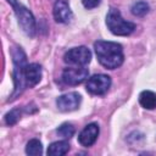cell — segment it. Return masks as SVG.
Here are the masks:
<instances>
[{"instance_id": "6da1fadb", "label": "cell", "mask_w": 156, "mask_h": 156, "mask_svg": "<svg viewBox=\"0 0 156 156\" xmlns=\"http://www.w3.org/2000/svg\"><path fill=\"white\" fill-rule=\"evenodd\" d=\"M94 49L99 62L105 68L115 69L123 63V50L119 44L98 40L94 43Z\"/></svg>"}, {"instance_id": "7a4b0ae2", "label": "cell", "mask_w": 156, "mask_h": 156, "mask_svg": "<svg viewBox=\"0 0 156 156\" xmlns=\"http://www.w3.org/2000/svg\"><path fill=\"white\" fill-rule=\"evenodd\" d=\"M106 24L111 33H113L115 35H129L135 29V24L133 22L126 21L121 16V12L116 9H110L106 16Z\"/></svg>"}, {"instance_id": "3957f363", "label": "cell", "mask_w": 156, "mask_h": 156, "mask_svg": "<svg viewBox=\"0 0 156 156\" xmlns=\"http://www.w3.org/2000/svg\"><path fill=\"white\" fill-rule=\"evenodd\" d=\"M9 4L12 6L15 15L17 17L18 24L22 28V30L28 35V37H34L35 34V20L32 12L24 7L22 4H20L17 0H7Z\"/></svg>"}, {"instance_id": "277c9868", "label": "cell", "mask_w": 156, "mask_h": 156, "mask_svg": "<svg viewBox=\"0 0 156 156\" xmlns=\"http://www.w3.org/2000/svg\"><path fill=\"white\" fill-rule=\"evenodd\" d=\"M12 60H13V80H15V94L21 93V90L24 87L23 79H22V72L24 66L27 65V57L26 54L22 51L21 48H15L12 50Z\"/></svg>"}, {"instance_id": "5b68a950", "label": "cell", "mask_w": 156, "mask_h": 156, "mask_svg": "<svg viewBox=\"0 0 156 156\" xmlns=\"http://www.w3.org/2000/svg\"><path fill=\"white\" fill-rule=\"evenodd\" d=\"M65 62L68 65H76V66H85L91 60V52L85 46H78L68 50L65 54Z\"/></svg>"}, {"instance_id": "8992f818", "label": "cell", "mask_w": 156, "mask_h": 156, "mask_svg": "<svg viewBox=\"0 0 156 156\" xmlns=\"http://www.w3.org/2000/svg\"><path fill=\"white\" fill-rule=\"evenodd\" d=\"M111 85V78L106 74H94L87 82V90L94 95L105 94Z\"/></svg>"}, {"instance_id": "52a82bcc", "label": "cell", "mask_w": 156, "mask_h": 156, "mask_svg": "<svg viewBox=\"0 0 156 156\" xmlns=\"http://www.w3.org/2000/svg\"><path fill=\"white\" fill-rule=\"evenodd\" d=\"M88 69L83 66L68 67L62 72V80L67 85H78L88 78Z\"/></svg>"}, {"instance_id": "ba28073f", "label": "cell", "mask_w": 156, "mask_h": 156, "mask_svg": "<svg viewBox=\"0 0 156 156\" xmlns=\"http://www.w3.org/2000/svg\"><path fill=\"white\" fill-rule=\"evenodd\" d=\"M22 79L26 87H34L41 79V67L38 63H27L22 72Z\"/></svg>"}, {"instance_id": "9c48e42d", "label": "cell", "mask_w": 156, "mask_h": 156, "mask_svg": "<svg viewBox=\"0 0 156 156\" xmlns=\"http://www.w3.org/2000/svg\"><path fill=\"white\" fill-rule=\"evenodd\" d=\"M57 107L62 112H69L78 108L80 104V95L78 93H67L57 98Z\"/></svg>"}, {"instance_id": "30bf717a", "label": "cell", "mask_w": 156, "mask_h": 156, "mask_svg": "<svg viewBox=\"0 0 156 156\" xmlns=\"http://www.w3.org/2000/svg\"><path fill=\"white\" fill-rule=\"evenodd\" d=\"M98 135H99V126L96 123H89L79 133L78 141L80 143V145L88 147V146H91L96 141Z\"/></svg>"}, {"instance_id": "8fae6325", "label": "cell", "mask_w": 156, "mask_h": 156, "mask_svg": "<svg viewBox=\"0 0 156 156\" xmlns=\"http://www.w3.org/2000/svg\"><path fill=\"white\" fill-rule=\"evenodd\" d=\"M54 17L58 23H67L72 18V11L65 0H57L54 5Z\"/></svg>"}, {"instance_id": "7c38bea8", "label": "cell", "mask_w": 156, "mask_h": 156, "mask_svg": "<svg viewBox=\"0 0 156 156\" xmlns=\"http://www.w3.org/2000/svg\"><path fill=\"white\" fill-rule=\"evenodd\" d=\"M68 150H69V144L66 140H60L50 144L46 152L49 156H62L67 154Z\"/></svg>"}, {"instance_id": "4fadbf2b", "label": "cell", "mask_w": 156, "mask_h": 156, "mask_svg": "<svg viewBox=\"0 0 156 156\" xmlns=\"http://www.w3.org/2000/svg\"><path fill=\"white\" fill-rule=\"evenodd\" d=\"M139 102L144 108L154 110L156 108V94L150 90H144L139 95Z\"/></svg>"}, {"instance_id": "5bb4252c", "label": "cell", "mask_w": 156, "mask_h": 156, "mask_svg": "<svg viewBox=\"0 0 156 156\" xmlns=\"http://www.w3.org/2000/svg\"><path fill=\"white\" fill-rule=\"evenodd\" d=\"M26 152L27 155L29 156H38V155H41L43 152V145L38 140V139H32L27 143V146H26Z\"/></svg>"}, {"instance_id": "9a60e30c", "label": "cell", "mask_w": 156, "mask_h": 156, "mask_svg": "<svg viewBox=\"0 0 156 156\" xmlns=\"http://www.w3.org/2000/svg\"><path fill=\"white\" fill-rule=\"evenodd\" d=\"M132 13L138 17H143L149 12V5L145 1H138L132 5Z\"/></svg>"}, {"instance_id": "2e32d148", "label": "cell", "mask_w": 156, "mask_h": 156, "mask_svg": "<svg viewBox=\"0 0 156 156\" xmlns=\"http://www.w3.org/2000/svg\"><path fill=\"white\" fill-rule=\"evenodd\" d=\"M56 132H57V134L61 135L62 138L69 139V138H72L73 134H74V127H73L71 123H63V124H61V126L57 128Z\"/></svg>"}, {"instance_id": "e0dca14e", "label": "cell", "mask_w": 156, "mask_h": 156, "mask_svg": "<svg viewBox=\"0 0 156 156\" xmlns=\"http://www.w3.org/2000/svg\"><path fill=\"white\" fill-rule=\"evenodd\" d=\"M20 116H21L20 108H13V110H11V111H10L9 113H6V116H5V122H6V124L13 126V124L20 119Z\"/></svg>"}, {"instance_id": "ac0fdd59", "label": "cell", "mask_w": 156, "mask_h": 156, "mask_svg": "<svg viewBox=\"0 0 156 156\" xmlns=\"http://www.w3.org/2000/svg\"><path fill=\"white\" fill-rule=\"evenodd\" d=\"M85 9H94L100 4V0H82Z\"/></svg>"}]
</instances>
